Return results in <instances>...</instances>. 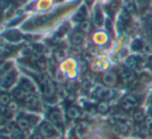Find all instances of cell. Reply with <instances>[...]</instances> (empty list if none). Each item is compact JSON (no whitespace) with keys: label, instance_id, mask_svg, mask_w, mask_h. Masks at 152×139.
I'll list each match as a JSON object with an SVG mask.
<instances>
[{"label":"cell","instance_id":"cell-1","mask_svg":"<svg viewBox=\"0 0 152 139\" xmlns=\"http://www.w3.org/2000/svg\"><path fill=\"white\" fill-rule=\"evenodd\" d=\"M39 81H40L41 85H42L43 93L45 97L51 98L55 93V86L53 84L52 81L49 79V77L45 76V75H41L39 77Z\"/></svg>","mask_w":152,"mask_h":139},{"label":"cell","instance_id":"cell-2","mask_svg":"<svg viewBox=\"0 0 152 139\" xmlns=\"http://www.w3.org/2000/svg\"><path fill=\"white\" fill-rule=\"evenodd\" d=\"M39 132L44 137H47V138H52V137L57 135L56 129L50 122H42L40 126V129H39Z\"/></svg>","mask_w":152,"mask_h":139},{"label":"cell","instance_id":"cell-3","mask_svg":"<svg viewBox=\"0 0 152 139\" xmlns=\"http://www.w3.org/2000/svg\"><path fill=\"white\" fill-rule=\"evenodd\" d=\"M15 76H16V73L14 72L13 69H10L7 71H5V72H3V74L0 77V83H1V85L3 87H9L15 81Z\"/></svg>","mask_w":152,"mask_h":139},{"label":"cell","instance_id":"cell-4","mask_svg":"<svg viewBox=\"0 0 152 139\" xmlns=\"http://www.w3.org/2000/svg\"><path fill=\"white\" fill-rule=\"evenodd\" d=\"M48 118L53 126L58 127V128L63 127L64 119H63V116H61V113L58 110H51L48 114Z\"/></svg>","mask_w":152,"mask_h":139},{"label":"cell","instance_id":"cell-5","mask_svg":"<svg viewBox=\"0 0 152 139\" xmlns=\"http://www.w3.org/2000/svg\"><path fill=\"white\" fill-rule=\"evenodd\" d=\"M121 80L125 84H131L135 80L134 73L131 70H123L122 72H121Z\"/></svg>","mask_w":152,"mask_h":139},{"label":"cell","instance_id":"cell-6","mask_svg":"<svg viewBox=\"0 0 152 139\" xmlns=\"http://www.w3.org/2000/svg\"><path fill=\"white\" fill-rule=\"evenodd\" d=\"M102 81L105 85L107 86H113V85L116 84L117 82V75L114 72H108L102 78Z\"/></svg>","mask_w":152,"mask_h":139},{"label":"cell","instance_id":"cell-7","mask_svg":"<svg viewBox=\"0 0 152 139\" xmlns=\"http://www.w3.org/2000/svg\"><path fill=\"white\" fill-rule=\"evenodd\" d=\"M87 127L88 124L87 122H80L79 126L76 128L75 130V135L78 139H85L87 136Z\"/></svg>","mask_w":152,"mask_h":139},{"label":"cell","instance_id":"cell-8","mask_svg":"<svg viewBox=\"0 0 152 139\" xmlns=\"http://www.w3.org/2000/svg\"><path fill=\"white\" fill-rule=\"evenodd\" d=\"M23 102L28 108H31V109L37 108L38 107V104H39L38 99H37V97L34 95V93H29V95L24 99Z\"/></svg>","mask_w":152,"mask_h":139},{"label":"cell","instance_id":"cell-9","mask_svg":"<svg viewBox=\"0 0 152 139\" xmlns=\"http://www.w3.org/2000/svg\"><path fill=\"white\" fill-rule=\"evenodd\" d=\"M17 126L20 130L27 131L28 129L30 128V126H31V122L27 119L26 116H20V117H18V119H17Z\"/></svg>","mask_w":152,"mask_h":139},{"label":"cell","instance_id":"cell-10","mask_svg":"<svg viewBox=\"0 0 152 139\" xmlns=\"http://www.w3.org/2000/svg\"><path fill=\"white\" fill-rule=\"evenodd\" d=\"M16 127L14 124H4L0 127V134L3 136H9L14 133V131L16 130Z\"/></svg>","mask_w":152,"mask_h":139},{"label":"cell","instance_id":"cell-11","mask_svg":"<svg viewBox=\"0 0 152 139\" xmlns=\"http://www.w3.org/2000/svg\"><path fill=\"white\" fill-rule=\"evenodd\" d=\"M67 115L71 119H77L81 116V112L78 108L76 107H69L67 110Z\"/></svg>","mask_w":152,"mask_h":139},{"label":"cell","instance_id":"cell-12","mask_svg":"<svg viewBox=\"0 0 152 139\" xmlns=\"http://www.w3.org/2000/svg\"><path fill=\"white\" fill-rule=\"evenodd\" d=\"M19 87H21L22 89H24L25 91H27L28 93H34V85L31 84V82L28 80H26V79H22L21 81H20V85Z\"/></svg>","mask_w":152,"mask_h":139},{"label":"cell","instance_id":"cell-13","mask_svg":"<svg viewBox=\"0 0 152 139\" xmlns=\"http://www.w3.org/2000/svg\"><path fill=\"white\" fill-rule=\"evenodd\" d=\"M129 21V13L124 9V11L121 12L120 16H119V20H118V25H120V27H124Z\"/></svg>","mask_w":152,"mask_h":139},{"label":"cell","instance_id":"cell-14","mask_svg":"<svg viewBox=\"0 0 152 139\" xmlns=\"http://www.w3.org/2000/svg\"><path fill=\"white\" fill-rule=\"evenodd\" d=\"M13 93H14V97H15L18 101H24V99H25V98L29 95L27 91H25L24 89H22L21 87H18V88H16L15 90H14Z\"/></svg>","mask_w":152,"mask_h":139},{"label":"cell","instance_id":"cell-15","mask_svg":"<svg viewBox=\"0 0 152 139\" xmlns=\"http://www.w3.org/2000/svg\"><path fill=\"white\" fill-rule=\"evenodd\" d=\"M94 22H95L96 26H101L103 24V16H102V13L100 12L99 7H96L95 9V13H94Z\"/></svg>","mask_w":152,"mask_h":139},{"label":"cell","instance_id":"cell-16","mask_svg":"<svg viewBox=\"0 0 152 139\" xmlns=\"http://www.w3.org/2000/svg\"><path fill=\"white\" fill-rule=\"evenodd\" d=\"M139 63H140L139 58H137V57H134V56H129L128 58H127V60H126L127 67H128L129 69H131V70L137 69V67H139Z\"/></svg>","mask_w":152,"mask_h":139},{"label":"cell","instance_id":"cell-17","mask_svg":"<svg viewBox=\"0 0 152 139\" xmlns=\"http://www.w3.org/2000/svg\"><path fill=\"white\" fill-rule=\"evenodd\" d=\"M124 7L129 14H132L135 12V3L134 0H123Z\"/></svg>","mask_w":152,"mask_h":139},{"label":"cell","instance_id":"cell-18","mask_svg":"<svg viewBox=\"0 0 152 139\" xmlns=\"http://www.w3.org/2000/svg\"><path fill=\"white\" fill-rule=\"evenodd\" d=\"M86 17H87V9H86L85 7H83L77 12V14H76L75 17H74V20H75V21L83 22V21H85Z\"/></svg>","mask_w":152,"mask_h":139},{"label":"cell","instance_id":"cell-19","mask_svg":"<svg viewBox=\"0 0 152 139\" xmlns=\"http://www.w3.org/2000/svg\"><path fill=\"white\" fill-rule=\"evenodd\" d=\"M83 33H81V32H76V33H74V35L72 36V43H73L74 45H80L81 43L83 42Z\"/></svg>","mask_w":152,"mask_h":139},{"label":"cell","instance_id":"cell-20","mask_svg":"<svg viewBox=\"0 0 152 139\" xmlns=\"http://www.w3.org/2000/svg\"><path fill=\"white\" fill-rule=\"evenodd\" d=\"M116 129L118 130L119 133H126L128 132V126L125 124V122L123 120H119L116 124Z\"/></svg>","mask_w":152,"mask_h":139},{"label":"cell","instance_id":"cell-21","mask_svg":"<svg viewBox=\"0 0 152 139\" xmlns=\"http://www.w3.org/2000/svg\"><path fill=\"white\" fill-rule=\"evenodd\" d=\"M133 119H134L135 122L137 124H141L145 120V115L142 111H135L134 114H133Z\"/></svg>","mask_w":152,"mask_h":139},{"label":"cell","instance_id":"cell-22","mask_svg":"<svg viewBox=\"0 0 152 139\" xmlns=\"http://www.w3.org/2000/svg\"><path fill=\"white\" fill-rule=\"evenodd\" d=\"M11 103V97L7 93H2L0 95V104L3 106H7Z\"/></svg>","mask_w":152,"mask_h":139},{"label":"cell","instance_id":"cell-23","mask_svg":"<svg viewBox=\"0 0 152 139\" xmlns=\"http://www.w3.org/2000/svg\"><path fill=\"white\" fill-rule=\"evenodd\" d=\"M121 108H122L123 110H125V111H129V110H132L133 108L135 107L133 104L129 103V102L125 101V100H122V102H121Z\"/></svg>","mask_w":152,"mask_h":139},{"label":"cell","instance_id":"cell-24","mask_svg":"<svg viewBox=\"0 0 152 139\" xmlns=\"http://www.w3.org/2000/svg\"><path fill=\"white\" fill-rule=\"evenodd\" d=\"M11 136H12V139H24V138H25L23 131L20 130V129H16Z\"/></svg>","mask_w":152,"mask_h":139},{"label":"cell","instance_id":"cell-25","mask_svg":"<svg viewBox=\"0 0 152 139\" xmlns=\"http://www.w3.org/2000/svg\"><path fill=\"white\" fill-rule=\"evenodd\" d=\"M80 29L83 32H86V33H88V32L91 30V23H90L88 20H85V21H83L80 23Z\"/></svg>","mask_w":152,"mask_h":139},{"label":"cell","instance_id":"cell-26","mask_svg":"<svg viewBox=\"0 0 152 139\" xmlns=\"http://www.w3.org/2000/svg\"><path fill=\"white\" fill-rule=\"evenodd\" d=\"M150 2V0H134V3L140 9H144L148 5V3Z\"/></svg>","mask_w":152,"mask_h":139},{"label":"cell","instance_id":"cell-27","mask_svg":"<svg viewBox=\"0 0 152 139\" xmlns=\"http://www.w3.org/2000/svg\"><path fill=\"white\" fill-rule=\"evenodd\" d=\"M97 110L100 112V113H105V112L108 110V105L105 103V102H101V103L98 104Z\"/></svg>","mask_w":152,"mask_h":139},{"label":"cell","instance_id":"cell-28","mask_svg":"<svg viewBox=\"0 0 152 139\" xmlns=\"http://www.w3.org/2000/svg\"><path fill=\"white\" fill-rule=\"evenodd\" d=\"M144 46L145 45L143 44V43L141 42L140 40H137V41H134L133 42V44H132V49L134 51H141L142 49H144Z\"/></svg>","mask_w":152,"mask_h":139},{"label":"cell","instance_id":"cell-29","mask_svg":"<svg viewBox=\"0 0 152 139\" xmlns=\"http://www.w3.org/2000/svg\"><path fill=\"white\" fill-rule=\"evenodd\" d=\"M36 65H37V67L38 69H40V70H45L47 67V63H46V61L44 60L43 58H40L39 60H37L36 62Z\"/></svg>","mask_w":152,"mask_h":139},{"label":"cell","instance_id":"cell-30","mask_svg":"<svg viewBox=\"0 0 152 139\" xmlns=\"http://www.w3.org/2000/svg\"><path fill=\"white\" fill-rule=\"evenodd\" d=\"M123 100H125V101H127V102H129V103L133 104L134 106H137V99L134 97V96H131V95L126 96V97H125Z\"/></svg>","mask_w":152,"mask_h":139},{"label":"cell","instance_id":"cell-31","mask_svg":"<svg viewBox=\"0 0 152 139\" xmlns=\"http://www.w3.org/2000/svg\"><path fill=\"white\" fill-rule=\"evenodd\" d=\"M7 108H9L10 110H11L12 112L13 111H16V110L18 109V104L16 103V102H13V101H11V103L7 105Z\"/></svg>","mask_w":152,"mask_h":139},{"label":"cell","instance_id":"cell-32","mask_svg":"<svg viewBox=\"0 0 152 139\" xmlns=\"http://www.w3.org/2000/svg\"><path fill=\"white\" fill-rule=\"evenodd\" d=\"M31 139H44V136H43L40 132H36V133L32 134Z\"/></svg>","mask_w":152,"mask_h":139},{"label":"cell","instance_id":"cell-33","mask_svg":"<svg viewBox=\"0 0 152 139\" xmlns=\"http://www.w3.org/2000/svg\"><path fill=\"white\" fill-rule=\"evenodd\" d=\"M9 1L7 0H0V9H7V5H9Z\"/></svg>","mask_w":152,"mask_h":139},{"label":"cell","instance_id":"cell-34","mask_svg":"<svg viewBox=\"0 0 152 139\" xmlns=\"http://www.w3.org/2000/svg\"><path fill=\"white\" fill-rule=\"evenodd\" d=\"M4 120H5V117L2 115H0V127L2 126V125H4Z\"/></svg>","mask_w":152,"mask_h":139},{"label":"cell","instance_id":"cell-35","mask_svg":"<svg viewBox=\"0 0 152 139\" xmlns=\"http://www.w3.org/2000/svg\"><path fill=\"white\" fill-rule=\"evenodd\" d=\"M148 25H149L150 28H152V18H150V19L148 20Z\"/></svg>","mask_w":152,"mask_h":139},{"label":"cell","instance_id":"cell-36","mask_svg":"<svg viewBox=\"0 0 152 139\" xmlns=\"http://www.w3.org/2000/svg\"><path fill=\"white\" fill-rule=\"evenodd\" d=\"M150 63H151V64H152V56L150 57Z\"/></svg>","mask_w":152,"mask_h":139},{"label":"cell","instance_id":"cell-37","mask_svg":"<svg viewBox=\"0 0 152 139\" xmlns=\"http://www.w3.org/2000/svg\"><path fill=\"white\" fill-rule=\"evenodd\" d=\"M150 5H151V9H152V0H150Z\"/></svg>","mask_w":152,"mask_h":139},{"label":"cell","instance_id":"cell-38","mask_svg":"<svg viewBox=\"0 0 152 139\" xmlns=\"http://www.w3.org/2000/svg\"><path fill=\"white\" fill-rule=\"evenodd\" d=\"M151 114H152V113H151Z\"/></svg>","mask_w":152,"mask_h":139}]
</instances>
